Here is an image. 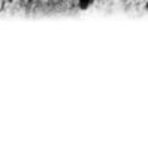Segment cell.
Masks as SVG:
<instances>
[{
	"instance_id": "obj_1",
	"label": "cell",
	"mask_w": 148,
	"mask_h": 147,
	"mask_svg": "<svg viewBox=\"0 0 148 147\" xmlns=\"http://www.w3.org/2000/svg\"><path fill=\"white\" fill-rule=\"evenodd\" d=\"M88 3H90V0H79V6L82 8V9H87V8H88Z\"/></svg>"
},
{
	"instance_id": "obj_2",
	"label": "cell",
	"mask_w": 148,
	"mask_h": 147,
	"mask_svg": "<svg viewBox=\"0 0 148 147\" xmlns=\"http://www.w3.org/2000/svg\"><path fill=\"white\" fill-rule=\"evenodd\" d=\"M145 8H147V9H148V3H147V5H145Z\"/></svg>"
}]
</instances>
